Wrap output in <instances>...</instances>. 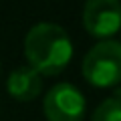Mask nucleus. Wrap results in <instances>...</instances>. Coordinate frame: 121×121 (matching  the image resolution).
Here are the masks:
<instances>
[{
	"mask_svg": "<svg viewBox=\"0 0 121 121\" xmlns=\"http://www.w3.org/2000/svg\"><path fill=\"white\" fill-rule=\"evenodd\" d=\"M83 77L99 89L121 83V43L103 40L95 44L83 59Z\"/></svg>",
	"mask_w": 121,
	"mask_h": 121,
	"instance_id": "nucleus-2",
	"label": "nucleus"
},
{
	"mask_svg": "<svg viewBox=\"0 0 121 121\" xmlns=\"http://www.w3.org/2000/svg\"><path fill=\"white\" fill-rule=\"evenodd\" d=\"M6 91L16 101H32L43 93V75L30 67H18L6 81Z\"/></svg>",
	"mask_w": 121,
	"mask_h": 121,
	"instance_id": "nucleus-5",
	"label": "nucleus"
},
{
	"mask_svg": "<svg viewBox=\"0 0 121 121\" xmlns=\"http://www.w3.org/2000/svg\"><path fill=\"white\" fill-rule=\"evenodd\" d=\"M83 26L91 36L109 39L121 30V0H87Z\"/></svg>",
	"mask_w": 121,
	"mask_h": 121,
	"instance_id": "nucleus-4",
	"label": "nucleus"
},
{
	"mask_svg": "<svg viewBox=\"0 0 121 121\" xmlns=\"http://www.w3.org/2000/svg\"><path fill=\"white\" fill-rule=\"evenodd\" d=\"M43 109L48 121H83L85 97L75 85L59 83L44 95Z\"/></svg>",
	"mask_w": 121,
	"mask_h": 121,
	"instance_id": "nucleus-3",
	"label": "nucleus"
},
{
	"mask_svg": "<svg viewBox=\"0 0 121 121\" xmlns=\"http://www.w3.org/2000/svg\"><path fill=\"white\" fill-rule=\"evenodd\" d=\"M24 56L39 75H59L73 59L71 36L55 22H39L26 32Z\"/></svg>",
	"mask_w": 121,
	"mask_h": 121,
	"instance_id": "nucleus-1",
	"label": "nucleus"
},
{
	"mask_svg": "<svg viewBox=\"0 0 121 121\" xmlns=\"http://www.w3.org/2000/svg\"><path fill=\"white\" fill-rule=\"evenodd\" d=\"M91 121H121V97H109L93 111Z\"/></svg>",
	"mask_w": 121,
	"mask_h": 121,
	"instance_id": "nucleus-6",
	"label": "nucleus"
}]
</instances>
